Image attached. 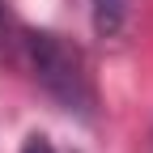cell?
I'll return each mask as SVG.
<instances>
[{"label": "cell", "instance_id": "obj_1", "mask_svg": "<svg viewBox=\"0 0 153 153\" xmlns=\"http://www.w3.org/2000/svg\"><path fill=\"white\" fill-rule=\"evenodd\" d=\"M17 68L30 72V81L47 94V98L76 115V119H94V106H98V94H94V76L89 64L76 43H68L64 34L55 30H22V47H17Z\"/></svg>", "mask_w": 153, "mask_h": 153}, {"label": "cell", "instance_id": "obj_2", "mask_svg": "<svg viewBox=\"0 0 153 153\" xmlns=\"http://www.w3.org/2000/svg\"><path fill=\"white\" fill-rule=\"evenodd\" d=\"M89 22L98 38H119L132 22V0H89Z\"/></svg>", "mask_w": 153, "mask_h": 153}, {"label": "cell", "instance_id": "obj_4", "mask_svg": "<svg viewBox=\"0 0 153 153\" xmlns=\"http://www.w3.org/2000/svg\"><path fill=\"white\" fill-rule=\"evenodd\" d=\"M22 153H55V149H51V140L43 136V132H30V136L22 140Z\"/></svg>", "mask_w": 153, "mask_h": 153}, {"label": "cell", "instance_id": "obj_3", "mask_svg": "<svg viewBox=\"0 0 153 153\" xmlns=\"http://www.w3.org/2000/svg\"><path fill=\"white\" fill-rule=\"evenodd\" d=\"M22 30H26V22L9 9V0H0V60H4V64H13V60H17Z\"/></svg>", "mask_w": 153, "mask_h": 153}]
</instances>
